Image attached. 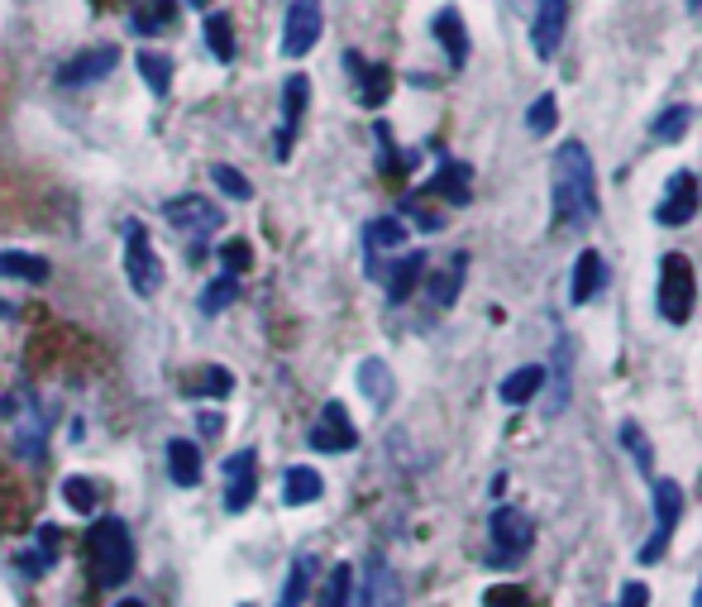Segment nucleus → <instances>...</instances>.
<instances>
[{"label":"nucleus","mask_w":702,"mask_h":607,"mask_svg":"<svg viewBox=\"0 0 702 607\" xmlns=\"http://www.w3.org/2000/svg\"><path fill=\"white\" fill-rule=\"evenodd\" d=\"M205 43H211V53L220 62H234V24L225 10H211L205 14Z\"/></svg>","instance_id":"obj_31"},{"label":"nucleus","mask_w":702,"mask_h":607,"mask_svg":"<svg viewBox=\"0 0 702 607\" xmlns=\"http://www.w3.org/2000/svg\"><path fill=\"white\" fill-rule=\"evenodd\" d=\"M464 273H469V253H454L450 268H440V273L430 278V301H435V307H454L459 287H464Z\"/></svg>","instance_id":"obj_25"},{"label":"nucleus","mask_w":702,"mask_h":607,"mask_svg":"<svg viewBox=\"0 0 702 607\" xmlns=\"http://www.w3.org/2000/svg\"><path fill=\"white\" fill-rule=\"evenodd\" d=\"M392 598H397L392 569H388V565H382V560H373V569H369V579H363V594H359V607H392Z\"/></svg>","instance_id":"obj_30"},{"label":"nucleus","mask_w":702,"mask_h":607,"mask_svg":"<svg viewBox=\"0 0 702 607\" xmlns=\"http://www.w3.org/2000/svg\"><path fill=\"white\" fill-rule=\"evenodd\" d=\"M62 498H68L72 513H96V502H101L91 478H68V484H62Z\"/></svg>","instance_id":"obj_39"},{"label":"nucleus","mask_w":702,"mask_h":607,"mask_svg":"<svg viewBox=\"0 0 702 607\" xmlns=\"http://www.w3.org/2000/svg\"><path fill=\"white\" fill-rule=\"evenodd\" d=\"M693 607H702V584H698V594H693Z\"/></svg>","instance_id":"obj_47"},{"label":"nucleus","mask_w":702,"mask_h":607,"mask_svg":"<svg viewBox=\"0 0 702 607\" xmlns=\"http://www.w3.org/2000/svg\"><path fill=\"white\" fill-rule=\"evenodd\" d=\"M430 197L450 201V206H469L473 201V168L469 163H444L435 178H430Z\"/></svg>","instance_id":"obj_17"},{"label":"nucleus","mask_w":702,"mask_h":607,"mask_svg":"<svg viewBox=\"0 0 702 607\" xmlns=\"http://www.w3.org/2000/svg\"><path fill=\"white\" fill-rule=\"evenodd\" d=\"M0 278L43 287L48 282V259H39V253H24V249H0Z\"/></svg>","instance_id":"obj_22"},{"label":"nucleus","mask_w":702,"mask_h":607,"mask_svg":"<svg viewBox=\"0 0 702 607\" xmlns=\"http://www.w3.org/2000/svg\"><path fill=\"white\" fill-rule=\"evenodd\" d=\"M120 68V48L116 43H101V48H87V53H77L72 62H62L58 82L62 87H91L101 82V77H110Z\"/></svg>","instance_id":"obj_13"},{"label":"nucleus","mask_w":702,"mask_h":607,"mask_svg":"<svg viewBox=\"0 0 702 607\" xmlns=\"http://www.w3.org/2000/svg\"><path fill=\"white\" fill-rule=\"evenodd\" d=\"M421 278H425V253H407V259L388 263V273H382V282H388V301L402 307V301L421 287Z\"/></svg>","instance_id":"obj_19"},{"label":"nucleus","mask_w":702,"mask_h":607,"mask_svg":"<svg viewBox=\"0 0 702 607\" xmlns=\"http://www.w3.org/2000/svg\"><path fill=\"white\" fill-rule=\"evenodd\" d=\"M58 536H62L58 526H39V531H34V550L20 555V569L29 574V579H43V574L58 565V546H62Z\"/></svg>","instance_id":"obj_23"},{"label":"nucleus","mask_w":702,"mask_h":607,"mask_svg":"<svg viewBox=\"0 0 702 607\" xmlns=\"http://www.w3.org/2000/svg\"><path fill=\"white\" fill-rule=\"evenodd\" d=\"M554 120H560V101L545 91V96H535V106H531V116H525V130H531L535 139H545L554 130Z\"/></svg>","instance_id":"obj_37"},{"label":"nucleus","mask_w":702,"mask_h":607,"mask_svg":"<svg viewBox=\"0 0 702 607\" xmlns=\"http://www.w3.org/2000/svg\"><path fill=\"white\" fill-rule=\"evenodd\" d=\"M311 574H315V555H297L292 569H287V584H282V598L278 607H301L311 594Z\"/></svg>","instance_id":"obj_27"},{"label":"nucleus","mask_w":702,"mask_h":607,"mask_svg":"<svg viewBox=\"0 0 702 607\" xmlns=\"http://www.w3.org/2000/svg\"><path fill=\"white\" fill-rule=\"evenodd\" d=\"M87 565L96 588H120L134 574V536L120 517H96L87 531Z\"/></svg>","instance_id":"obj_2"},{"label":"nucleus","mask_w":702,"mask_h":607,"mask_svg":"<svg viewBox=\"0 0 702 607\" xmlns=\"http://www.w3.org/2000/svg\"><path fill=\"white\" fill-rule=\"evenodd\" d=\"M602 287H608V259L598 249H583L579 263H573V287H569V301L573 307H588Z\"/></svg>","instance_id":"obj_16"},{"label":"nucleus","mask_w":702,"mask_h":607,"mask_svg":"<svg viewBox=\"0 0 702 607\" xmlns=\"http://www.w3.org/2000/svg\"><path fill=\"white\" fill-rule=\"evenodd\" d=\"M321 492H325V478L315 474L311 465H292L282 474V502L287 507H311Z\"/></svg>","instance_id":"obj_21"},{"label":"nucleus","mask_w":702,"mask_h":607,"mask_svg":"<svg viewBox=\"0 0 702 607\" xmlns=\"http://www.w3.org/2000/svg\"><path fill=\"white\" fill-rule=\"evenodd\" d=\"M359 445V430L349 421L344 402H325L321 407V421L311 426V450L315 455H349Z\"/></svg>","instance_id":"obj_9"},{"label":"nucleus","mask_w":702,"mask_h":607,"mask_svg":"<svg viewBox=\"0 0 702 607\" xmlns=\"http://www.w3.org/2000/svg\"><path fill=\"white\" fill-rule=\"evenodd\" d=\"M693 10H702V0H693Z\"/></svg>","instance_id":"obj_48"},{"label":"nucleus","mask_w":702,"mask_h":607,"mask_svg":"<svg viewBox=\"0 0 702 607\" xmlns=\"http://www.w3.org/2000/svg\"><path fill=\"white\" fill-rule=\"evenodd\" d=\"M211 182L225 191V197H234V201H249V197H253V182H249L239 168H230V163H215V168H211Z\"/></svg>","instance_id":"obj_38"},{"label":"nucleus","mask_w":702,"mask_h":607,"mask_svg":"<svg viewBox=\"0 0 702 607\" xmlns=\"http://www.w3.org/2000/svg\"><path fill=\"white\" fill-rule=\"evenodd\" d=\"M116 607H143V603H139V598H120Z\"/></svg>","instance_id":"obj_45"},{"label":"nucleus","mask_w":702,"mask_h":607,"mask_svg":"<svg viewBox=\"0 0 702 607\" xmlns=\"http://www.w3.org/2000/svg\"><path fill=\"white\" fill-rule=\"evenodd\" d=\"M349 68L359 72V101H363V106L378 110V106L392 96V72H388V68H378V62H373V68H363L359 58H349Z\"/></svg>","instance_id":"obj_26"},{"label":"nucleus","mask_w":702,"mask_h":607,"mask_svg":"<svg viewBox=\"0 0 702 607\" xmlns=\"http://www.w3.org/2000/svg\"><path fill=\"white\" fill-rule=\"evenodd\" d=\"M163 220L172 230H182V235H211V230L225 226L220 206L211 197H201V191H182V197L163 201Z\"/></svg>","instance_id":"obj_8"},{"label":"nucleus","mask_w":702,"mask_h":607,"mask_svg":"<svg viewBox=\"0 0 702 607\" xmlns=\"http://www.w3.org/2000/svg\"><path fill=\"white\" fill-rule=\"evenodd\" d=\"M689 116H693L689 106H669V110H660V120L650 125V135H655L660 143H674V139L689 135Z\"/></svg>","instance_id":"obj_36"},{"label":"nucleus","mask_w":702,"mask_h":607,"mask_svg":"<svg viewBox=\"0 0 702 607\" xmlns=\"http://www.w3.org/2000/svg\"><path fill=\"white\" fill-rule=\"evenodd\" d=\"M621 445H626V450L635 455V465H641V469H650V465H655V450H650L645 430L635 426V421H626V426H621Z\"/></svg>","instance_id":"obj_40"},{"label":"nucleus","mask_w":702,"mask_h":607,"mask_svg":"<svg viewBox=\"0 0 702 607\" xmlns=\"http://www.w3.org/2000/svg\"><path fill=\"white\" fill-rule=\"evenodd\" d=\"M321 29H325L321 0H292V6H287V20H282V53L307 58L315 48V39H321Z\"/></svg>","instance_id":"obj_7"},{"label":"nucleus","mask_w":702,"mask_h":607,"mask_svg":"<svg viewBox=\"0 0 702 607\" xmlns=\"http://www.w3.org/2000/svg\"><path fill=\"white\" fill-rule=\"evenodd\" d=\"M564 24H569V0H535L531 39H535V53H540V58H554V53H560Z\"/></svg>","instance_id":"obj_14"},{"label":"nucleus","mask_w":702,"mask_h":607,"mask_svg":"<svg viewBox=\"0 0 702 607\" xmlns=\"http://www.w3.org/2000/svg\"><path fill=\"white\" fill-rule=\"evenodd\" d=\"M359 388H363V397H369L373 407H388L392 402V374H388V364H382V359H363L359 364Z\"/></svg>","instance_id":"obj_28"},{"label":"nucleus","mask_w":702,"mask_h":607,"mask_svg":"<svg viewBox=\"0 0 702 607\" xmlns=\"http://www.w3.org/2000/svg\"><path fill=\"white\" fill-rule=\"evenodd\" d=\"M197 392H205V397H230V392H234V374H230V369H205L201 382H197Z\"/></svg>","instance_id":"obj_43"},{"label":"nucleus","mask_w":702,"mask_h":607,"mask_svg":"<svg viewBox=\"0 0 702 607\" xmlns=\"http://www.w3.org/2000/svg\"><path fill=\"white\" fill-rule=\"evenodd\" d=\"M679 517H683V488L674 478H655V536L641 546V565H655L664 555V546L674 540Z\"/></svg>","instance_id":"obj_6"},{"label":"nucleus","mask_w":702,"mask_h":607,"mask_svg":"<svg viewBox=\"0 0 702 607\" xmlns=\"http://www.w3.org/2000/svg\"><path fill=\"white\" fill-rule=\"evenodd\" d=\"M621 607H650V584L631 579L626 588H621Z\"/></svg>","instance_id":"obj_44"},{"label":"nucleus","mask_w":702,"mask_h":607,"mask_svg":"<svg viewBox=\"0 0 702 607\" xmlns=\"http://www.w3.org/2000/svg\"><path fill=\"white\" fill-rule=\"evenodd\" d=\"M483 607H531V598L521 584H492L483 594Z\"/></svg>","instance_id":"obj_41"},{"label":"nucleus","mask_w":702,"mask_h":607,"mask_svg":"<svg viewBox=\"0 0 702 607\" xmlns=\"http://www.w3.org/2000/svg\"><path fill=\"white\" fill-rule=\"evenodd\" d=\"M702 206V191H698V178L693 172H674L664 187V201L655 206V220L660 226H689Z\"/></svg>","instance_id":"obj_12"},{"label":"nucleus","mask_w":702,"mask_h":607,"mask_svg":"<svg viewBox=\"0 0 702 607\" xmlns=\"http://www.w3.org/2000/svg\"><path fill=\"white\" fill-rule=\"evenodd\" d=\"M698 307V273L683 253H664L660 263V316L669 326H683Z\"/></svg>","instance_id":"obj_3"},{"label":"nucleus","mask_w":702,"mask_h":607,"mask_svg":"<svg viewBox=\"0 0 702 607\" xmlns=\"http://www.w3.org/2000/svg\"><path fill=\"white\" fill-rule=\"evenodd\" d=\"M540 388H545V369H540V364H525V369H512V374L502 378V388H498V392H502V402H507V407H525Z\"/></svg>","instance_id":"obj_24"},{"label":"nucleus","mask_w":702,"mask_h":607,"mask_svg":"<svg viewBox=\"0 0 702 607\" xmlns=\"http://www.w3.org/2000/svg\"><path fill=\"white\" fill-rule=\"evenodd\" d=\"M220 259L230 263L225 273H244V268H253V249L244 245V239H225V245H220Z\"/></svg>","instance_id":"obj_42"},{"label":"nucleus","mask_w":702,"mask_h":607,"mask_svg":"<svg viewBox=\"0 0 702 607\" xmlns=\"http://www.w3.org/2000/svg\"><path fill=\"white\" fill-rule=\"evenodd\" d=\"M307 106H311V77L292 72L282 82V130H278V158H292V139L307 120Z\"/></svg>","instance_id":"obj_11"},{"label":"nucleus","mask_w":702,"mask_h":607,"mask_svg":"<svg viewBox=\"0 0 702 607\" xmlns=\"http://www.w3.org/2000/svg\"><path fill=\"white\" fill-rule=\"evenodd\" d=\"M488 531H492V546H498L502 555H521V550H531V517L521 513V507H498L488 521Z\"/></svg>","instance_id":"obj_15"},{"label":"nucleus","mask_w":702,"mask_h":607,"mask_svg":"<svg viewBox=\"0 0 702 607\" xmlns=\"http://www.w3.org/2000/svg\"><path fill=\"white\" fill-rule=\"evenodd\" d=\"M363 245H369L373 253H382V249H402V245H407V226H402V220H392V216L369 220V230H363Z\"/></svg>","instance_id":"obj_34"},{"label":"nucleus","mask_w":702,"mask_h":607,"mask_svg":"<svg viewBox=\"0 0 702 607\" xmlns=\"http://www.w3.org/2000/svg\"><path fill=\"white\" fill-rule=\"evenodd\" d=\"M168 478L178 488H197L201 484V445L197 440H168Z\"/></svg>","instance_id":"obj_20"},{"label":"nucleus","mask_w":702,"mask_h":607,"mask_svg":"<svg viewBox=\"0 0 702 607\" xmlns=\"http://www.w3.org/2000/svg\"><path fill=\"white\" fill-rule=\"evenodd\" d=\"M139 72H143V82H149V91L168 96V87H172V58H168V53H158V48H143V53H139Z\"/></svg>","instance_id":"obj_33"},{"label":"nucleus","mask_w":702,"mask_h":607,"mask_svg":"<svg viewBox=\"0 0 702 607\" xmlns=\"http://www.w3.org/2000/svg\"><path fill=\"white\" fill-rule=\"evenodd\" d=\"M435 39H440L444 53H450V68H464L469 62V29H464V14L454 6H444L435 14Z\"/></svg>","instance_id":"obj_18"},{"label":"nucleus","mask_w":702,"mask_h":607,"mask_svg":"<svg viewBox=\"0 0 702 607\" xmlns=\"http://www.w3.org/2000/svg\"><path fill=\"white\" fill-rule=\"evenodd\" d=\"M6 430H10V445H14V450H20L24 459H39L43 440H48L43 407H39L29 392H20V397H14V402L6 407Z\"/></svg>","instance_id":"obj_5"},{"label":"nucleus","mask_w":702,"mask_h":607,"mask_svg":"<svg viewBox=\"0 0 702 607\" xmlns=\"http://www.w3.org/2000/svg\"><path fill=\"white\" fill-rule=\"evenodd\" d=\"M349 594H354V569H349V565H334V569L325 574L321 607H349Z\"/></svg>","instance_id":"obj_35"},{"label":"nucleus","mask_w":702,"mask_h":607,"mask_svg":"<svg viewBox=\"0 0 702 607\" xmlns=\"http://www.w3.org/2000/svg\"><path fill=\"white\" fill-rule=\"evenodd\" d=\"M253 498H259V455L239 450L225 459V513H249Z\"/></svg>","instance_id":"obj_10"},{"label":"nucleus","mask_w":702,"mask_h":607,"mask_svg":"<svg viewBox=\"0 0 702 607\" xmlns=\"http://www.w3.org/2000/svg\"><path fill=\"white\" fill-rule=\"evenodd\" d=\"M234 297H239V273H220L205 282V292H201V316H220L225 307H234Z\"/></svg>","instance_id":"obj_32"},{"label":"nucleus","mask_w":702,"mask_h":607,"mask_svg":"<svg viewBox=\"0 0 702 607\" xmlns=\"http://www.w3.org/2000/svg\"><path fill=\"white\" fill-rule=\"evenodd\" d=\"M172 14H178V0H139L130 24H134V34H158V29L172 24Z\"/></svg>","instance_id":"obj_29"},{"label":"nucleus","mask_w":702,"mask_h":607,"mask_svg":"<svg viewBox=\"0 0 702 607\" xmlns=\"http://www.w3.org/2000/svg\"><path fill=\"white\" fill-rule=\"evenodd\" d=\"M187 6H197V10H205V6H211V0H187Z\"/></svg>","instance_id":"obj_46"},{"label":"nucleus","mask_w":702,"mask_h":607,"mask_svg":"<svg viewBox=\"0 0 702 607\" xmlns=\"http://www.w3.org/2000/svg\"><path fill=\"white\" fill-rule=\"evenodd\" d=\"M124 278H130L134 297H158V287H163V263H158V253L149 245V230H143V220H124Z\"/></svg>","instance_id":"obj_4"},{"label":"nucleus","mask_w":702,"mask_h":607,"mask_svg":"<svg viewBox=\"0 0 702 607\" xmlns=\"http://www.w3.org/2000/svg\"><path fill=\"white\" fill-rule=\"evenodd\" d=\"M598 216V172L593 158L579 139L560 143L554 153V220L569 230H583L588 220Z\"/></svg>","instance_id":"obj_1"}]
</instances>
